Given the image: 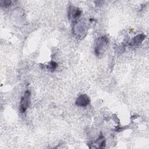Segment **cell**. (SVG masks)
I'll return each mask as SVG.
<instances>
[{"instance_id":"6da1fadb","label":"cell","mask_w":149,"mask_h":149,"mask_svg":"<svg viewBox=\"0 0 149 149\" xmlns=\"http://www.w3.org/2000/svg\"><path fill=\"white\" fill-rule=\"evenodd\" d=\"M108 42V38L105 37H101L97 39L95 46V52L97 56L103 54V52L107 48Z\"/></svg>"},{"instance_id":"5b68a950","label":"cell","mask_w":149,"mask_h":149,"mask_svg":"<svg viewBox=\"0 0 149 149\" xmlns=\"http://www.w3.org/2000/svg\"><path fill=\"white\" fill-rule=\"evenodd\" d=\"M57 63L55 62H51L48 65V66H47V68L49 69V70H54L56 67H57Z\"/></svg>"},{"instance_id":"3957f363","label":"cell","mask_w":149,"mask_h":149,"mask_svg":"<svg viewBox=\"0 0 149 149\" xmlns=\"http://www.w3.org/2000/svg\"><path fill=\"white\" fill-rule=\"evenodd\" d=\"M90 103V99L85 94L80 95L77 99L76 104L79 107H86Z\"/></svg>"},{"instance_id":"277c9868","label":"cell","mask_w":149,"mask_h":149,"mask_svg":"<svg viewBox=\"0 0 149 149\" xmlns=\"http://www.w3.org/2000/svg\"><path fill=\"white\" fill-rule=\"evenodd\" d=\"M144 38L145 36L143 34H139L132 40L130 45L133 46H137L144 40Z\"/></svg>"},{"instance_id":"7a4b0ae2","label":"cell","mask_w":149,"mask_h":149,"mask_svg":"<svg viewBox=\"0 0 149 149\" xmlns=\"http://www.w3.org/2000/svg\"><path fill=\"white\" fill-rule=\"evenodd\" d=\"M30 93L29 91H26L22 98L20 101V110L22 112H24L29 107V102H30Z\"/></svg>"}]
</instances>
